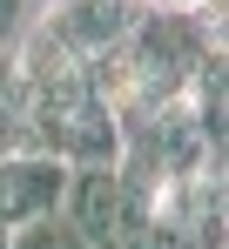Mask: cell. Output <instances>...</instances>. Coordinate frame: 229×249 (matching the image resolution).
I'll use <instances>...</instances> for the list:
<instances>
[{
    "instance_id": "1",
    "label": "cell",
    "mask_w": 229,
    "mask_h": 249,
    "mask_svg": "<svg viewBox=\"0 0 229 249\" xmlns=\"http://www.w3.org/2000/svg\"><path fill=\"white\" fill-rule=\"evenodd\" d=\"M61 189H68V162L61 155H40V148L0 155V229H20V222L54 215Z\"/></svg>"
},
{
    "instance_id": "2",
    "label": "cell",
    "mask_w": 229,
    "mask_h": 249,
    "mask_svg": "<svg viewBox=\"0 0 229 249\" xmlns=\"http://www.w3.org/2000/svg\"><path fill=\"white\" fill-rule=\"evenodd\" d=\"M114 209H121V175L114 162H81L68 168V189H61V215L88 249H108L114 243Z\"/></svg>"
},
{
    "instance_id": "3",
    "label": "cell",
    "mask_w": 229,
    "mask_h": 249,
    "mask_svg": "<svg viewBox=\"0 0 229 249\" xmlns=\"http://www.w3.org/2000/svg\"><path fill=\"white\" fill-rule=\"evenodd\" d=\"M14 249H88V243L68 229V215L54 209V215H40V222H20V229H14Z\"/></svg>"
},
{
    "instance_id": "4",
    "label": "cell",
    "mask_w": 229,
    "mask_h": 249,
    "mask_svg": "<svg viewBox=\"0 0 229 249\" xmlns=\"http://www.w3.org/2000/svg\"><path fill=\"white\" fill-rule=\"evenodd\" d=\"M0 249H14V229H0Z\"/></svg>"
}]
</instances>
